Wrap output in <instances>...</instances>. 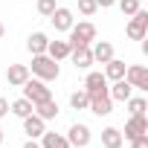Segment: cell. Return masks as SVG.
<instances>
[{"instance_id": "484cf974", "label": "cell", "mask_w": 148, "mask_h": 148, "mask_svg": "<svg viewBox=\"0 0 148 148\" xmlns=\"http://www.w3.org/2000/svg\"><path fill=\"white\" fill-rule=\"evenodd\" d=\"M79 12H82L84 18H93V15L99 12V6H96V0H79Z\"/></svg>"}, {"instance_id": "ffe728a7", "label": "cell", "mask_w": 148, "mask_h": 148, "mask_svg": "<svg viewBox=\"0 0 148 148\" xmlns=\"http://www.w3.org/2000/svg\"><path fill=\"white\" fill-rule=\"evenodd\" d=\"M9 113H15L18 119H23V116H29V113H35V105L26 99V96H21V99H15V102H9Z\"/></svg>"}, {"instance_id": "6da1fadb", "label": "cell", "mask_w": 148, "mask_h": 148, "mask_svg": "<svg viewBox=\"0 0 148 148\" xmlns=\"http://www.w3.org/2000/svg\"><path fill=\"white\" fill-rule=\"evenodd\" d=\"M29 76H35V79H41V82H55L58 76H61V67H58V61L55 58H49L47 52H41V55H32V67H29Z\"/></svg>"}, {"instance_id": "7c38bea8", "label": "cell", "mask_w": 148, "mask_h": 148, "mask_svg": "<svg viewBox=\"0 0 148 148\" xmlns=\"http://www.w3.org/2000/svg\"><path fill=\"white\" fill-rule=\"evenodd\" d=\"M139 134H148V119H145V113L142 116H131L128 122H125V131H122V136L131 142L134 136H139Z\"/></svg>"}, {"instance_id": "7a4b0ae2", "label": "cell", "mask_w": 148, "mask_h": 148, "mask_svg": "<svg viewBox=\"0 0 148 148\" xmlns=\"http://www.w3.org/2000/svg\"><path fill=\"white\" fill-rule=\"evenodd\" d=\"M70 47H90L96 41V26L90 21H79V23H73L70 26Z\"/></svg>"}, {"instance_id": "4316f807", "label": "cell", "mask_w": 148, "mask_h": 148, "mask_svg": "<svg viewBox=\"0 0 148 148\" xmlns=\"http://www.w3.org/2000/svg\"><path fill=\"white\" fill-rule=\"evenodd\" d=\"M35 9H38V15L49 18V15L55 12V0H38V3H35Z\"/></svg>"}, {"instance_id": "f1b7e54d", "label": "cell", "mask_w": 148, "mask_h": 148, "mask_svg": "<svg viewBox=\"0 0 148 148\" xmlns=\"http://www.w3.org/2000/svg\"><path fill=\"white\" fill-rule=\"evenodd\" d=\"M3 116H9V99L0 96V119H3Z\"/></svg>"}, {"instance_id": "4dcf8cb0", "label": "cell", "mask_w": 148, "mask_h": 148, "mask_svg": "<svg viewBox=\"0 0 148 148\" xmlns=\"http://www.w3.org/2000/svg\"><path fill=\"white\" fill-rule=\"evenodd\" d=\"M23 148H41V142H38V139H26V142H23Z\"/></svg>"}, {"instance_id": "d6a6232c", "label": "cell", "mask_w": 148, "mask_h": 148, "mask_svg": "<svg viewBox=\"0 0 148 148\" xmlns=\"http://www.w3.org/2000/svg\"><path fill=\"white\" fill-rule=\"evenodd\" d=\"M0 145H3V128H0Z\"/></svg>"}, {"instance_id": "52a82bcc", "label": "cell", "mask_w": 148, "mask_h": 148, "mask_svg": "<svg viewBox=\"0 0 148 148\" xmlns=\"http://www.w3.org/2000/svg\"><path fill=\"white\" fill-rule=\"evenodd\" d=\"M49 23L55 26V32H70V26L76 23V15L67 6H55V12L49 15Z\"/></svg>"}, {"instance_id": "4fadbf2b", "label": "cell", "mask_w": 148, "mask_h": 148, "mask_svg": "<svg viewBox=\"0 0 148 148\" xmlns=\"http://www.w3.org/2000/svg\"><path fill=\"white\" fill-rule=\"evenodd\" d=\"M108 96H110L113 102H128V99L134 96V87H131L125 79H119V82H110V84H108Z\"/></svg>"}, {"instance_id": "5bb4252c", "label": "cell", "mask_w": 148, "mask_h": 148, "mask_svg": "<svg viewBox=\"0 0 148 148\" xmlns=\"http://www.w3.org/2000/svg\"><path fill=\"white\" fill-rule=\"evenodd\" d=\"M26 79H29V67H26V64H9V70H6V82H9L12 87H23Z\"/></svg>"}, {"instance_id": "44dd1931", "label": "cell", "mask_w": 148, "mask_h": 148, "mask_svg": "<svg viewBox=\"0 0 148 148\" xmlns=\"http://www.w3.org/2000/svg\"><path fill=\"white\" fill-rule=\"evenodd\" d=\"M102 145H105V148H122V145H125L122 131H119V128H105V131H102Z\"/></svg>"}, {"instance_id": "277c9868", "label": "cell", "mask_w": 148, "mask_h": 148, "mask_svg": "<svg viewBox=\"0 0 148 148\" xmlns=\"http://www.w3.org/2000/svg\"><path fill=\"white\" fill-rule=\"evenodd\" d=\"M21 90H23V96H26V99H29L32 105L52 99V90L47 87V82H41V79H32V76H29V79L23 82V87H21Z\"/></svg>"}, {"instance_id": "30bf717a", "label": "cell", "mask_w": 148, "mask_h": 148, "mask_svg": "<svg viewBox=\"0 0 148 148\" xmlns=\"http://www.w3.org/2000/svg\"><path fill=\"white\" fill-rule=\"evenodd\" d=\"M67 58L73 61V67H76V70H90V64H96V61H93L90 47H73Z\"/></svg>"}, {"instance_id": "1f68e13d", "label": "cell", "mask_w": 148, "mask_h": 148, "mask_svg": "<svg viewBox=\"0 0 148 148\" xmlns=\"http://www.w3.org/2000/svg\"><path fill=\"white\" fill-rule=\"evenodd\" d=\"M6 35V26H3V21H0V38H3Z\"/></svg>"}, {"instance_id": "2e32d148", "label": "cell", "mask_w": 148, "mask_h": 148, "mask_svg": "<svg viewBox=\"0 0 148 148\" xmlns=\"http://www.w3.org/2000/svg\"><path fill=\"white\" fill-rule=\"evenodd\" d=\"M125 67H128V64H125V61H119V58L113 55V58L105 64V70H102V73H105V79H108V82H119V79H125Z\"/></svg>"}, {"instance_id": "603a6c76", "label": "cell", "mask_w": 148, "mask_h": 148, "mask_svg": "<svg viewBox=\"0 0 148 148\" xmlns=\"http://www.w3.org/2000/svg\"><path fill=\"white\" fill-rule=\"evenodd\" d=\"M87 102H90L87 90H76V93H70V108H73V110H87Z\"/></svg>"}, {"instance_id": "3957f363", "label": "cell", "mask_w": 148, "mask_h": 148, "mask_svg": "<svg viewBox=\"0 0 148 148\" xmlns=\"http://www.w3.org/2000/svg\"><path fill=\"white\" fill-rule=\"evenodd\" d=\"M125 35H128L131 41H145V35H148V12H145V9H136V12L128 18Z\"/></svg>"}, {"instance_id": "8fae6325", "label": "cell", "mask_w": 148, "mask_h": 148, "mask_svg": "<svg viewBox=\"0 0 148 148\" xmlns=\"http://www.w3.org/2000/svg\"><path fill=\"white\" fill-rule=\"evenodd\" d=\"M47 131V122L38 116V113H29V116H23V134L29 136V139H41V134Z\"/></svg>"}, {"instance_id": "8992f818", "label": "cell", "mask_w": 148, "mask_h": 148, "mask_svg": "<svg viewBox=\"0 0 148 148\" xmlns=\"http://www.w3.org/2000/svg\"><path fill=\"white\" fill-rule=\"evenodd\" d=\"M125 82L134 90H148V70L142 64H128L125 67Z\"/></svg>"}, {"instance_id": "9c48e42d", "label": "cell", "mask_w": 148, "mask_h": 148, "mask_svg": "<svg viewBox=\"0 0 148 148\" xmlns=\"http://www.w3.org/2000/svg\"><path fill=\"white\" fill-rule=\"evenodd\" d=\"M108 79H105V73L102 70H90L87 73V79H84V90H87V96H93V93H108Z\"/></svg>"}, {"instance_id": "5b68a950", "label": "cell", "mask_w": 148, "mask_h": 148, "mask_svg": "<svg viewBox=\"0 0 148 148\" xmlns=\"http://www.w3.org/2000/svg\"><path fill=\"white\" fill-rule=\"evenodd\" d=\"M64 136H67L70 148H87V145H90V139H93V134H90V128H87L84 122H73V125H70V131H67Z\"/></svg>"}, {"instance_id": "ac0fdd59", "label": "cell", "mask_w": 148, "mask_h": 148, "mask_svg": "<svg viewBox=\"0 0 148 148\" xmlns=\"http://www.w3.org/2000/svg\"><path fill=\"white\" fill-rule=\"evenodd\" d=\"M41 148H70V142H67V136H64V134L44 131V134H41Z\"/></svg>"}, {"instance_id": "d4e9b609", "label": "cell", "mask_w": 148, "mask_h": 148, "mask_svg": "<svg viewBox=\"0 0 148 148\" xmlns=\"http://www.w3.org/2000/svg\"><path fill=\"white\" fill-rule=\"evenodd\" d=\"M116 6L122 9V15H125V18H131L136 9H142V3H139V0H116Z\"/></svg>"}, {"instance_id": "d6986e66", "label": "cell", "mask_w": 148, "mask_h": 148, "mask_svg": "<svg viewBox=\"0 0 148 148\" xmlns=\"http://www.w3.org/2000/svg\"><path fill=\"white\" fill-rule=\"evenodd\" d=\"M70 49H73L70 41H49V44H47V55L55 58V61H64V58L70 55Z\"/></svg>"}, {"instance_id": "cb8c5ba5", "label": "cell", "mask_w": 148, "mask_h": 148, "mask_svg": "<svg viewBox=\"0 0 148 148\" xmlns=\"http://www.w3.org/2000/svg\"><path fill=\"white\" fill-rule=\"evenodd\" d=\"M125 105H128V113H131V116H142V113H145V108H148V102H145L142 96H131Z\"/></svg>"}, {"instance_id": "f546056e", "label": "cell", "mask_w": 148, "mask_h": 148, "mask_svg": "<svg viewBox=\"0 0 148 148\" xmlns=\"http://www.w3.org/2000/svg\"><path fill=\"white\" fill-rule=\"evenodd\" d=\"M96 6L99 9H110V6H116V0H96Z\"/></svg>"}, {"instance_id": "83f0119b", "label": "cell", "mask_w": 148, "mask_h": 148, "mask_svg": "<svg viewBox=\"0 0 148 148\" xmlns=\"http://www.w3.org/2000/svg\"><path fill=\"white\" fill-rule=\"evenodd\" d=\"M131 148H148V134H139L131 139Z\"/></svg>"}, {"instance_id": "9a60e30c", "label": "cell", "mask_w": 148, "mask_h": 148, "mask_svg": "<svg viewBox=\"0 0 148 148\" xmlns=\"http://www.w3.org/2000/svg\"><path fill=\"white\" fill-rule=\"evenodd\" d=\"M90 52H93V61L108 64V61L113 58V44H110V41H93V44H90Z\"/></svg>"}, {"instance_id": "7402d4cb", "label": "cell", "mask_w": 148, "mask_h": 148, "mask_svg": "<svg viewBox=\"0 0 148 148\" xmlns=\"http://www.w3.org/2000/svg\"><path fill=\"white\" fill-rule=\"evenodd\" d=\"M35 113H38L44 122H49V119H55V116H58V102H55V99L38 102V105H35Z\"/></svg>"}, {"instance_id": "e0dca14e", "label": "cell", "mask_w": 148, "mask_h": 148, "mask_svg": "<svg viewBox=\"0 0 148 148\" xmlns=\"http://www.w3.org/2000/svg\"><path fill=\"white\" fill-rule=\"evenodd\" d=\"M47 44H49L47 32H32V35L26 38V49H29L32 55H41V52H47Z\"/></svg>"}, {"instance_id": "ba28073f", "label": "cell", "mask_w": 148, "mask_h": 148, "mask_svg": "<svg viewBox=\"0 0 148 148\" xmlns=\"http://www.w3.org/2000/svg\"><path fill=\"white\" fill-rule=\"evenodd\" d=\"M87 110L96 113V116H110L113 113V99L108 93H93L90 102H87Z\"/></svg>"}]
</instances>
